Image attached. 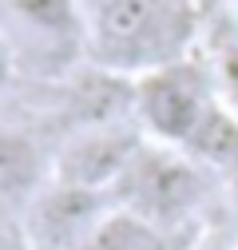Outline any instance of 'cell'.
I'll return each mask as SVG.
<instances>
[{
	"mask_svg": "<svg viewBox=\"0 0 238 250\" xmlns=\"http://www.w3.org/2000/svg\"><path fill=\"white\" fill-rule=\"evenodd\" d=\"M215 83L226 96L230 107H238V44H226L218 52V64H215Z\"/></svg>",
	"mask_w": 238,
	"mask_h": 250,
	"instance_id": "8fae6325",
	"label": "cell"
},
{
	"mask_svg": "<svg viewBox=\"0 0 238 250\" xmlns=\"http://www.w3.org/2000/svg\"><path fill=\"white\" fill-rule=\"evenodd\" d=\"M0 250H32L24 210L16 203H8L4 195H0Z\"/></svg>",
	"mask_w": 238,
	"mask_h": 250,
	"instance_id": "30bf717a",
	"label": "cell"
},
{
	"mask_svg": "<svg viewBox=\"0 0 238 250\" xmlns=\"http://www.w3.org/2000/svg\"><path fill=\"white\" fill-rule=\"evenodd\" d=\"M87 4H92V0H83V8H87Z\"/></svg>",
	"mask_w": 238,
	"mask_h": 250,
	"instance_id": "9a60e30c",
	"label": "cell"
},
{
	"mask_svg": "<svg viewBox=\"0 0 238 250\" xmlns=\"http://www.w3.org/2000/svg\"><path fill=\"white\" fill-rule=\"evenodd\" d=\"M195 0H92L87 4V60L107 76H147L187 60L198 24Z\"/></svg>",
	"mask_w": 238,
	"mask_h": 250,
	"instance_id": "6da1fadb",
	"label": "cell"
},
{
	"mask_svg": "<svg viewBox=\"0 0 238 250\" xmlns=\"http://www.w3.org/2000/svg\"><path fill=\"white\" fill-rule=\"evenodd\" d=\"M16 68H12V60H8V52H4V44H0V87L8 83V76H12Z\"/></svg>",
	"mask_w": 238,
	"mask_h": 250,
	"instance_id": "7c38bea8",
	"label": "cell"
},
{
	"mask_svg": "<svg viewBox=\"0 0 238 250\" xmlns=\"http://www.w3.org/2000/svg\"><path fill=\"white\" fill-rule=\"evenodd\" d=\"M195 163H202L206 171H230L234 163H238V111L230 107V104H215L211 111H206V119L198 123V131L187 139V147H183Z\"/></svg>",
	"mask_w": 238,
	"mask_h": 250,
	"instance_id": "ba28073f",
	"label": "cell"
},
{
	"mask_svg": "<svg viewBox=\"0 0 238 250\" xmlns=\"http://www.w3.org/2000/svg\"><path fill=\"white\" fill-rule=\"evenodd\" d=\"M198 4V12H211V8H218V4H226V0H195Z\"/></svg>",
	"mask_w": 238,
	"mask_h": 250,
	"instance_id": "4fadbf2b",
	"label": "cell"
},
{
	"mask_svg": "<svg viewBox=\"0 0 238 250\" xmlns=\"http://www.w3.org/2000/svg\"><path fill=\"white\" fill-rule=\"evenodd\" d=\"M211 183H206V167L195 163L187 151L163 147V143H143L135 159L115 183V203L131 210L135 218L151 223L159 230H175L202 207Z\"/></svg>",
	"mask_w": 238,
	"mask_h": 250,
	"instance_id": "3957f363",
	"label": "cell"
},
{
	"mask_svg": "<svg viewBox=\"0 0 238 250\" xmlns=\"http://www.w3.org/2000/svg\"><path fill=\"white\" fill-rule=\"evenodd\" d=\"M139 147H143L139 131H127L119 123H92L79 135H72V143L60 151L56 183L107 195V191H115L119 175L127 171Z\"/></svg>",
	"mask_w": 238,
	"mask_h": 250,
	"instance_id": "5b68a950",
	"label": "cell"
},
{
	"mask_svg": "<svg viewBox=\"0 0 238 250\" xmlns=\"http://www.w3.org/2000/svg\"><path fill=\"white\" fill-rule=\"evenodd\" d=\"M107 214V203L99 191H79V187L52 183L40 191V199L28 207V242L44 250H79V242L96 230V223Z\"/></svg>",
	"mask_w": 238,
	"mask_h": 250,
	"instance_id": "8992f818",
	"label": "cell"
},
{
	"mask_svg": "<svg viewBox=\"0 0 238 250\" xmlns=\"http://www.w3.org/2000/svg\"><path fill=\"white\" fill-rule=\"evenodd\" d=\"M79 250H167V230L143 223L123 207H115L79 242Z\"/></svg>",
	"mask_w": 238,
	"mask_h": 250,
	"instance_id": "9c48e42d",
	"label": "cell"
},
{
	"mask_svg": "<svg viewBox=\"0 0 238 250\" xmlns=\"http://www.w3.org/2000/svg\"><path fill=\"white\" fill-rule=\"evenodd\" d=\"M44 191V155L20 131H0V195L24 214Z\"/></svg>",
	"mask_w": 238,
	"mask_h": 250,
	"instance_id": "52a82bcc",
	"label": "cell"
},
{
	"mask_svg": "<svg viewBox=\"0 0 238 250\" xmlns=\"http://www.w3.org/2000/svg\"><path fill=\"white\" fill-rule=\"evenodd\" d=\"M226 175H230V179H234V187H238V163H234V167H230Z\"/></svg>",
	"mask_w": 238,
	"mask_h": 250,
	"instance_id": "5bb4252c",
	"label": "cell"
},
{
	"mask_svg": "<svg viewBox=\"0 0 238 250\" xmlns=\"http://www.w3.org/2000/svg\"><path fill=\"white\" fill-rule=\"evenodd\" d=\"M0 44L16 72L64 76L87 56L83 0H0Z\"/></svg>",
	"mask_w": 238,
	"mask_h": 250,
	"instance_id": "7a4b0ae2",
	"label": "cell"
},
{
	"mask_svg": "<svg viewBox=\"0 0 238 250\" xmlns=\"http://www.w3.org/2000/svg\"><path fill=\"white\" fill-rule=\"evenodd\" d=\"M131 104L139 115V127L151 135V143L183 151L187 139L198 131V123L206 119V111L218 104V83L198 64L178 60V64L139 76L131 83Z\"/></svg>",
	"mask_w": 238,
	"mask_h": 250,
	"instance_id": "277c9868",
	"label": "cell"
}]
</instances>
